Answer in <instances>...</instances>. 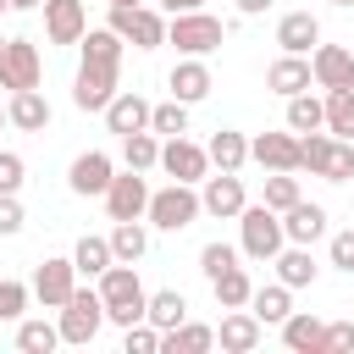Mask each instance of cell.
Listing matches in <instances>:
<instances>
[{"instance_id":"1","label":"cell","mask_w":354,"mask_h":354,"mask_svg":"<svg viewBox=\"0 0 354 354\" xmlns=\"http://www.w3.org/2000/svg\"><path fill=\"white\" fill-rule=\"evenodd\" d=\"M94 288H100V299H105V321L111 326H133V321H144V282H138V266H127V260H111L100 277H94Z\"/></svg>"},{"instance_id":"2","label":"cell","mask_w":354,"mask_h":354,"mask_svg":"<svg viewBox=\"0 0 354 354\" xmlns=\"http://www.w3.org/2000/svg\"><path fill=\"white\" fill-rule=\"evenodd\" d=\"M205 210H199V188L194 183H166V188H149V205H144V221L155 232H183L194 227Z\"/></svg>"},{"instance_id":"3","label":"cell","mask_w":354,"mask_h":354,"mask_svg":"<svg viewBox=\"0 0 354 354\" xmlns=\"http://www.w3.org/2000/svg\"><path fill=\"white\" fill-rule=\"evenodd\" d=\"M282 243H288V232H282V216H277L271 205H243V210H238V254L271 266V254H277Z\"/></svg>"},{"instance_id":"4","label":"cell","mask_w":354,"mask_h":354,"mask_svg":"<svg viewBox=\"0 0 354 354\" xmlns=\"http://www.w3.org/2000/svg\"><path fill=\"white\" fill-rule=\"evenodd\" d=\"M55 326H61V343H94L100 326H105V299L100 288H72V299L55 310Z\"/></svg>"},{"instance_id":"5","label":"cell","mask_w":354,"mask_h":354,"mask_svg":"<svg viewBox=\"0 0 354 354\" xmlns=\"http://www.w3.org/2000/svg\"><path fill=\"white\" fill-rule=\"evenodd\" d=\"M221 39H227V28L205 6L199 11H177L166 22V44H177V55H210V50H221Z\"/></svg>"},{"instance_id":"6","label":"cell","mask_w":354,"mask_h":354,"mask_svg":"<svg viewBox=\"0 0 354 354\" xmlns=\"http://www.w3.org/2000/svg\"><path fill=\"white\" fill-rule=\"evenodd\" d=\"M44 83V55L33 39H6L0 44V88H39Z\"/></svg>"},{"instance_id":"7","label":"cell","mask_w":354,"mask_h":354,"mask_svg":"<svg viewBox=\"0 0 354 354\" xmlns=\"http://www.w3.org/2000/svg\"><path fill=\"white\" fill-rule=\"evenodd\" d=\"M105 28H116L133 50H160L166 44V17L149 11V6H111V22Z\"/></svg>"},{"instance_id":"8","label":"cell","mask_w":354,"mask_h":354,"mask_svg":"<svg viewBox=\"0 0 354 354\" xmlns=\"http://www.w3.org/2000/svg\"><path fill=\"white\" fill-rule=\"evenodd\" d=\"M160 171L171 177V183H205V171H210V155H205V144H194L188 133H177V138H160Z\"/></svg>"},{"instance_id":"9","label":"cell","mask_w":354,"mask_h":354,"mask_svg":"<svg viewBox=\"0 0 354 354\" xmlns=\"http://www.w3.org/2000/svg\"><path fill=\"white\" fill-rule=\"evenodd\" d=\"M249 205V194H243V177L238 171H205V183H199V210L205 216H216V221H238V210Z\"/></svg>"},{"instance_id":"10","label":"cell","mask_w":354,"mask_h":354,"mask_svg":"<svg viewBox=\"0 0 354 354\" xmlns=\"http://www.w3.org/2000/svg\"><path fill=\"white\" fill-rule=\"evenodd\" d=\"M116 77H122V66L83 61V66H77V77H72V105H77V111H105V105H111V94H116Z\"/></svg>"},{"instance_id":"11","label":"cell","mask_w":354,"mask_h":354,"mask_svg":"<svg viewBox=\"0 0 354 354\" xmlns=\"http://www.w3.org/2000/svg\"><path fill=\"white\" fill-rule=\"evenodd\" d=\"M100 199H105V216H111V221H144L149 183H144V171H116Z\"/></svg>"},{"instance_id":"12","label":"cell","mask_w":354,"mask_h":354,"mask_svg":"<svg viewBox=\"0 0 354 354\" xmlns=\"http://www.w3.org/2000/svg\"><path fill=\"white\" fill-rule=\"evenodd\" d=\"M33 299L44 304V310H61L66 299H72V288H77V266L66 260V254H50V260H39V271H33Z\"/></svg>"},{"instance_id":"13","label":"cell","mask_w":354,"mask_h":354,"mask_svg":"<svg viewBox=\"0 0 354 354\" xmlns=\"http://www.w3.org/2000/svg\"><path fill=\"white\" fill-rule=\"evenodd\" d=\"M111 177H116V160H111L105 149H83V155L66 166V188H72L77 199H100V194L111 188Z\"/></svg>"},{"instance_id":"14","label":"cell","mask_w":354,"mask_h":354,"mask_svg":"<svg viewBox=\"0 0 354 354\" xmlns=\"http://www.w3.org/2000/svg\"><path fill=\"white\" fill-rule=\"evenodd\" d=\"M44 39L50 44H77L88 33V6L83 0H44Z\"/></svg>"},{"instance_id":"15","label":"cell","mask_w":354,"mask_h":354,"mask_svg":"<svg viewBox=\"0 0 354 354\" xmlns=\"http://www.w3.org/2000/svg\"><path fill=\"white\" fill-rule=\"evenodd\" d=\"M166 88H171V100H183V105H199V100L216 88V77H210L205 55H183V61L166 72Z\"/></svg>"},{"instance_id":"16","label":"cell","mask_w":354,"mask_h":354,"mask_svg":"<svg viewBox=\"0 0 354 354\" xmlns=\"http://www.w3.org/2000/svg\"><path fill=\"white\" fill-rule=\"evenodd\" d=\"M260 337H266V326L254 321V310H249V304H243V310H227V315H221V326H216L221 354H254V348H260Z\"/></svg>"},{"instance_id":"17","label":"cell","mask_w":354,"mask_h":354,"mask_svg":"<svg viewBox=\"0 0 354 354\" xmlns=\"http://www.w3.org/2000/svg\"><path fill=\"white\" fill-rule=\"evenodd\" d=\"M310 77H315V88H348V83H354V50H343V44H315V50H310Z\"/></svg>"},{"instance_id":"18","label":"cell","mask_w":354,"mask_h":354,"mask_svg":"<svg viewBox=\"0 0 354 354\" xmlns=\"http://www.w3.org/2000/svg\"><path fill=\"white\" fill-rule=\"evenodd\" d=\"M249 160H260L266 171H299V133H254Z\"/></svg>"},{"instance_id":"19","label":"cell","mask_w":354,"mask_h":354,"mask_svg":"<svg viewBox=\"0 0 354 354\" xmlns=\"http://www.w3.org/2000/svg\"><path fill=\"white\" fill-rule=\"evenodd\" d=\"M282 348L293 354H326V321L310 310H288L282 315Z\"/></svg>"},{"instance_id":"20","label":"cell","mask_w":354,"mask_h":354,"mask_svg":"<svg viewBox=\"0 0 354 354\" xmlns=\"http://www.w3.org/2000/svg\"><path fill=\"white\" fill-rule=\"evenodd\" d=\"M6 122H11L17 133H44V127H50V100H44L39 88H11V94H6Z\"/></svg>"},{"instance_id":"21","label":"cell","mask_w":354,"mask_h":354,"mask_svg":"<svg viewBox=\"0 0 354 354\" xmlns=\"http://www.w3.org/2000/svg\"><path fill=\"white\" fill-rule=\"evenodd\" d=\"M100 116H105V127H111L116 138H127V133L149 127V100H144V94H133V88H116V94H111V105H105Z\"/></svg>"},{"instance_id":"22","label":"cell","mask_w":354,"mask_h":354,"mask_svg":"<svg viewBox=\"0 0 354 354\" xmlns=\"http://www.w3.org/2000/svg\"><path fill=\"white\" fill-rule=\"evenodd\" d=\"M271 266H277V282H288V288H315V277H321L310 243H282L271 254Z\"/></svg>"},{"instance_id":"23","label":"cell","mask_w":354,"mask_h":354,"mask_svg":"<svg viewBox=\"0 0 354 354\" xmlns=\"http://www.w3.org/2000/svg\"><path fill=\"white\" fill-rule=\"evenodd\" d=\"M277 44H282V55H310V50L321 44L315 11H288V17L277 22Z\"/></svg>"},{"instance_id":"24","label":"cell","mask_w":354,"mask_h":354,"mask_svg":"<svg viewBox=\"0 0 354 354\" xmlns=\"http://www.w3.org/2000/svg\"><path fill=\"white\" fill-rule=\"evenodd\" d=\"M282 232H288V243H315V238H326V205L293 199V205L282 210Z\"/></svg>"},{"instance_id":"25","label":"cell","mask_w":354,"mask_h":354,"mask_svg":"<svg viewBox=\"0 0 354 354\" xmlns=\"http://www.w3.org/2000/svg\"><path fill=\"white\" fill-rule=\"evenodd\" d=\"M266 88L271 94H304V88H315V77H310V55H277L271 61V72H266Z\"/></svg>"},{"instance_id":"26","label":"cell","mask_w":354,"mask_h":354,"mask_svg":"<svg viewBox=\"0 0 354 354\" xmlns=\"http://www.w3.org/2000/svg\"><path fill=\"white\" fill-rule=\"evenodd\" d=\"M205 348H216V326L205 321H177L160 332V354H205Z\"/></svg>"},{"instance_id":"27","label":"cell","mask_w":354,"mask_h":354,"mask_svg":"<svg viewBox=\"0 0 354 354\" xmlns=\"http://www.w3.org/2000/svg\"><path fill=\"white\" fill-rule=\"evenodd\" d=\"M205 155H210L216 171H243V160H249V138L232 133V127H216L210 144H205Z\"/></svg>"},{"instance_id":"28","label":"cell","mask_w":354,"mask_h":354,"mask_svg":"<svg viewBox=\"0 0 354 354\" xmlns=\"http://www.w3.org/2000/svg\"><path fill=\"white\" fill-rule=\"evenodd\" d=\"M249 310H254V321H260V326H282V315L293 310V288H288V282L254 288V293H249Z\"/></svg>"},{"instance_id":"29","label":"cell","mask_w":354,"mask_h":354,"mask_svg":"<svg viewBox=\"0 0 354 354\" xmlns=\"http://www.w3.org/2000/svg\"><path fill=\"white\" fill-rule=\"evenodd\" d=\"M122 166H127V171H155V166H160V138H155L149 127L127 133V138H122Z\"/></svg>"},{"instance_id":"30","label":"cell","mask_w":354,"mask_h":354,"mask_svg":"<svg viewBox=\"0 0 354 354\" xmlns=\"http://www.w3.org/2000/svg\"><path fill=\"white\" fill-rule=\"evenodd\" d=\"M210 293H216V304H221V310H243V304H249V293H254V282H249V271H243V266H227L221 277H210Z\"/></svg>"},{"instance_id":"31","label":"cell","mask_w":354,"mask_h":354,"mask_svg":"<svg viewBox=\"0 0 354 354\" xmlns=\"http://www.w3.org/2000/svg\"><path fill=\"white\" fill-rule=\"evenodd\" d=\"M144 321L166 332V326H177V321H188V299H183L177 288H160V293H149V299H144Z\"/></svg>"},{"instance_id":"32","label":"cell","mask_w":354,"mask_h":354,"mask_svg":"<svg viewBox=\"0 0 354 354\" xmlns=\"http://www.w3.org/2000/svg\"><path fill=\"white\" fill-rule=\"evenodd\" d=\"M17 348H22V354H55V348H61V326L44 321V315L17 321Z\"/></svg>"},{"instance_id":"33","label":"cell","mask_w":354,"mask_h":354,"mask_svg":"<svg viewBox=\"0 0 354 354\" xmlns=\"http://www.w3.org/2000/svg\"><path fill=\"white\" fill-rule=\"evenodd\" d=\"M321 111H326V133L332 138H354V83L348 88H326Z\"/></svg>"},{"instance_id":"34","label":"cell","mask_w":354,"mask_h":354,"mask_svg":"<svg viewBox=\"0 0 354 354\" xmlns=\"http://www.w3.org/2000/svg\"><path fill=\"white\" fill-rule=\"evenodd\" d=\"M77 44H83V61H105V66H122V50H127L116 28H88Z\"/></svg>"},{"instance_id":"35","label":"cell","mask_w":354,"mask_h":354,"mask_svg":"<svg viewBox=\"0 0 354 354\" xmlns=\"http://www.w3.org/2000/svg\"><path fill=\"white\" fill-rule=\"evenodd\" d=\"M144 249H149V227H144V221H116V227H111V254H116V260L138 266Z\"/></svg>"},{"instance_id":"36","label":"cell","mask_w":354,"mask_h":354,"mask_svg":"<svg viewBox=\"0 0 354 354\" xmlns=\"http://www.w3.org/2000/svg\"><path fill=\"white\" fill-rule=\"evenodd\" d=\"M111 260H116V254H111V238H94V232H83L77 249H72V266H77V277H88V282H94Z\"/></svg>"},{"instance_id":"37","label":"cell","mask_w":354,"mask_h":354,"mask_svg":"<svg viewBox=\"0 0 354 354\" xmlns=\"http://www.w3.org/2000/svg\"><path fill=\"white\" fill-rule=\"evenodd\" d=\"M315 127H326V111H321V100L304 88V94H288V133H315Z\"/></svg>"},{"instance_id":"38","label":"cell","mask_w":354,"mask_h":354,"mask_svg":"<svg viewBox=\"0 0 354 354\" xmlns=\"http://www.w3.org/2000/svg\"><path fill=\"white\" fill-rule=\"evenodd\" d=\"M149 133H155V138H177V133H188V105H183V100L149 105Z\"/></svg>"},{"instance_id":"39","label":"cell","mask_w":354,"mask_h":354,"mask_svg":"<svg viewBox=\"0 0 354 354\" xmlns=\"http://www.w3.org/2000/svg\"><path fill=\"white\" fill-rule=\"evenodd\" d=\"M293 199H304V194H299V177H293V171H266V199H260V205H271V210L282 216Z\"/></svg>"},{"instance_id":"40","label":"cell","mask_w":354,"mask_h":354,"mask_svg":"<svg viewBox=\"0 0 354 354\" xmlns=\"http://www.w3.org/2000/svg\"><path fill=\"white\" fill-rule=\"evenodd\" d=\"M321 177H326V183H348V177H354V138H332V155H326Z\"/></svg>"},{"instance_id":"41","label":"cell","mask_w":354,"mask_h":354,"mask_svg":"<svg viewBox=\"0 0 354 354\" xmlns=\"http://www.w3.org/2000/svg\"><path fill=\"white\" fill-rule=\"evenodd\" d=\"M28 299H33V288H28V282H17V277H0V321H22Z\"/></svg>"},{"instance_id":"42","label":"cell","mask_w":354,"mask_h":354,"mask_svg":"<svg viewBox=\"0 0 354 354\" xmlns=\"http://www.w3.org/2000/svg\"><path fill=\"white\" fill-rule=\"evenodd\" d=\"M122 348L127 354H160V326H149V321L122 326Z\"/></svg>"},{"instance_id":"43","label":"cell","mask_w":354,"mask_h":354,"mask_svg":"<svg viewBox=\"0 0 354 354\" xmlns=\"http://www.w3.org/2000/svg\"><path fill=\"white\" fill-rule=\"evenodd\" d=\"M227 266H238V249H232V243H221V238H216V243H205V249H199V271H205V282H210V277H221Z\"/></svg>"},{"instance_id":"44","label":"cell","mask_w":354,"mask_h":354,"mask_svg":"<svg viewBox=\"0 0 354 354\" xmlns=\"http://www.w3.org/2000/svg\"><path fill=\"white\" fill-rule=\"evenodd\" d=\"M326 266H337V271H348V277H354V227L332 232V243H326Z\"/></svg>"},{"instance_id":"45","label":"cell","mask_w":354,"mask_h":354,"mask_svg":"<svg viewBox=\"0 0 354 354\" xmlns=\"http://www.w3.org/2000/svg\"><path fill=\"white\" fill-rule=\"evenodd\" d=\"M22 177H28V160H22L17 149H0V194H17Z\"/></svg>"},{"instance_id":"46","label":"cell","mask_w":354,"mask_h":354,"mask_svg":"<svg viewBox=\"0 0 354 354\" xmlns=\"http://www.w3.org/2000/svg\"><path fill=\"white\" fill-rule=\"evenodd\" d=\"M22 221H28V216H22V199H17V194H0V238H17Z\"/></svg>"},{"instance_id":"47","label":"cell","mask_w":354,"mask_h":354,"mask_svg":"<svg viewBox=\"0 0 354 354\" xmlns=\"http://www.w3.org/2000/svg\"><path fill=\"white\" fill-rule=\"evenodd\" d=\"M326 354H354V321H326Z\"/></svg>"},{"instance_id":"48","label":"cell","mask_w":354,"mask_h":354,"mask_svg":"<svg viewBox=\"0 0 354 354\" xmlns=\"http://www.w3.org/2000/svg\"><path fill=\"white\" fill-rule=\"evenodd\" d=\"M199 6H205V0H160L166 17H177V11H199Z\"/></svg>"},{"instance_id":"49","label":"cell","mask_w":354,"mask_h":354,"mask_svg":"<svg viewBox=\"0 0 354 354\" xmlns=\"http://www.w3.org/2000/svg\"><path fill=\"white\" fill-rule=\"evenodd\" d=\"M238 6V17H260V11H271V0H232Z\"/></svg>"},{"instance_id":"50","label":"cell","mask_w":354,"mask_h":354,"mask_svg":"<svg viewBox=\"0 0 354 354\" xmlns=\"http://www.w3.org/2000/svg\"><path fill=\"white\" fill-rule=\"evenodd\" d=\"M6 6H11V11H39L44 0H6Z\"/></svg>"},{"instance_id":"51","label":"cell","mask_w":354,"mask_h":354,"mask_svg":"<svg viewBox=\"0 0 354 354\" xmlns=\"http://www.w3.org/2000/svg\"><path fill=\"white\" fill-rule=\"evenodd\" d=\"M326 6H343V11H354V0H326Z\"/></svg>"},{"instance_id":"52","label":"cell","mask_w":354,"mask_h":354,"mask_svg":"<svg viewBox=\"0 0 354 354\" xmlns=\"http://www.w3.org/2000/svg\"><path fill=\"white\" fill-rule=\"evenodd\" d=\"M111 6H144V0H111Z\"/></svg>"},{"instance_id":"53","label":"cell","mask_w":354,"mask_h":354,"mask_svg":"<svg viewBox=\"0 0 354 354\" xmlns=\"http://www.w3.org/2000/svg\"><path fill=\"white\" fill-rule=\"evenodd\" d=\"M0 122H6V105H0Z\"/></svg>"},{"instance_id":"54","label":"cell","mask_w":354,"mask_h":354,"mask_svg":"<svg viewBox=\"0 0 354 354\" xmlns=\"http://www.w3.org/2000/svg\"><path fill=\"white\" fill-rule=\"evenodd\" d=\"M0 11H11V6H6V0H0Z\"/></svg>"},{"instance_id":"55","label":"cell","mask_w":354,"mask_h":354,"mask_svg":"<svg viewBox=\"0 0 354 354\" xmlns=\"http://www.w3.org/2000/svg\"><path fill=\"white\" fill-rule=\"evenodd\" d=\"M0 44H6V39H0Z\"/></svg>"}]
</instances>
